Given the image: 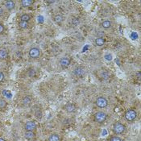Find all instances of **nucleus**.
<instances>
[{
  "mask_svg": "<svg viewBox=\"0 0 141 141\" xmlns=\"http://www.w3.org/2000/svg\"><path fill=\"white\" fill-rule=\"evenodd\" d=\"M20 19L21 21H24V22H28L30 19H31V16L28 14H23L20 17Z\"/></svg>",
  "mask_w": 141,
  "mask_h": 141,
  "instance_id": "nucleus-20",
  "label": "nucleus"
},
{
  "mask_svg": "<svg viewBox=\"0 0 141 141\" xmlns=\"http://www.w3.org/2000/svg\"><path fill=\"white\" fill-rule=\"evenodd\" d=\"M31 101H32L31 98L28 97V96H26V97H24V98H23V100H22V103H23V106L28 107V106L31 103Z\"/></svg>",
  "mask_w": 141,
  "mask_h": 141,
  "instance_id": "nucleus-15",
  "label": "nucleus"
},
{
  "mask_svg": "<svg viewBox=\"0 0 141 141\" xmlns=\"http://www.w3.org/2000/svg\"><path fill=\"white\" fill-rule=\"evenodd\" d=\"M41 54V51L40 48H38L36 47H33L30 50H29V53H28V55L32 59H37L39 58Z\"/></svg>",
  "mask_w": 141,
  "mask_h": 141,
  "instance_id": "nucleus-5",
  "label": "nucleus"
},
{
  "mask_svg": "<svg viewBox=\"0 0 141 141\" xmlns=\"http://www.w3.org/2000/svg\"><path fill=\"white\" fill-rule=\"evenodd\" d=\"M107 119V114L103 111H98L94 114V121L98 123H102Z\"/></svg>",
  "mask_w": 141,
  "mask_h": 141,
  "instance_id": "nucleus-1",
  "label": "nucleus"
},
{
  "mask_svg": "<svg viewBox=\"0 0 141 141\" xmlns=\"http://www.w3.org/2000/svg\"><path fill=\"white\" fill-rule=\"evenodd\" d=\"M19 28H22V29H26V28H28V26H29V23H28V22L20 21V22L19 23Z\"/></svg>",
  "mask_w": 141,
  "mask_h": 141,
  "instance_id": "nucleus-18",
  "label": "nucleus"
},
{
  "mask_svg": "<svg viewBox=\"0 0 141 141\" xmlns=\"http://www.w3.org/2000/svg\"><path fill=\"white\" fill-rule=\"evenodd\" d=\"M95 103L97 107H98L99 108H105L108 105V101L105 97H98L96 99Z\"/></svg>",
  "mask_w": 141,
  "mask_h": 141,
  "instance_id": "nucleus-6",
  "label": "nucleus"
},
{
  "mask_svg": "<svg viewBox=\"0 0 141 141\" xmlns=\"http://www.w3.org/2000/svg\"><path fill=\"white\" fill-rule=\"evenodd\" d=\"M73 75L76 77V78H83V77L86 73V70H85V67L79 66H77L73 69Z\"/></svg>",
  "mask_w": 141,
  "mask_h": 141,
  "instance_id": "nucleus-2",
  "label": "nucleus"
},
{
  "mask_svg": "<svg viewBox=\"0 0 141 141\" xmlns=\"http://www.w3.org/2000/svg\"><path fill=\"white\" fill-rule=\"evenodd\" d=\"M60 66L63 68V69H66V68H68L70 65V59L68 58V57H62L60 61Z\"/></svg>",
  "mask_w": 141,
  "mask_h": 141,
  "instance_id": "nucleus-8",
  "label": "nucleus"
},
{
  "mask_svg": "<svg viewBox=\"0 0 141 141\" xmlns=\"http://www.w3.org/2000/svg\"><path fill=\"white\" fill-rule=\"evenodd\" d=\"M54 20L56 23H61L62 21H63V16H61V15H57L55 17H54Z\"/></svg>",
  "mask_w": 141,
  "mask_h": 141,
  "instance_id": "nucleus-21",
  "label": "nucleus"
},
{
  "mask_svg": "<svg viewBox=\"0 0 141 141\" xmlns=\"http://www.w3.org/2000/svg\"><path fill=\"white\" fill-rule=\"evenodd\" d=\"M0 141H6L4 139H3V138H0Z\"/></svg>",
  "mask_w": 141,
  "mask_h": 141,
  "instance_id": "nucleus-27",
  "label": "nucleus"
},
{
  "mask_svg": "<svg viewBox=\"0 0 141 141\" xmlns=\"http://www.w3.org/2000/svg\"><path fill=\"white\" fill-rule=\"evenodd\" d=\"M35 116H36L37 119H41L42 118V112H41V110H36V112H35Z\"/></svg>",
  "mask_w": 141,
  "mask_h": 141,
  "instance_id": "nucleus-22",
  "label": "nucleus"
},
{
  "mask_svg": "<svg viewBox=\"0 0 141 141\" xmlns=\"http://www.w3.org/2000/svg\"><path fill=\"white\" fill-rule=\"evenodd\" d=\"M137 116V112L135 110H128L126 113H125V119L128 121V122H133Z\"/></svg>",
  "mask_w": 141,
  "mask_h": 141,
  "instance_id": "nucleus-4",
  "label": "nucleus"
},
{
  "mask_svg": "<svg viewBox=\"0 0 141 141\" xmlns=\"http://www.w3.org/2000/svg\"><path fill=\"white\" fill-rule=\"evenodd\" d=\"M109 141H122V139L119 138V136H113L110 139Z\"/></svg>",
  "mask_w": 141,
  "mask_h": 141,
  "instance_id": "nucleus-23",
  "label": "nucleus"
},
{
  "mask_svg": "<svg viewBox=\"0 0 141 141\" xmlns=\"http://www.w3.org/2000/svg\"><path fill=\"white\" fill-rule=\"evenodd\" d=\"M65 110L68 113H73L76 110V106L73 103H67L65 106Z\"/></svg>",
  "mask_w": 141,
  "mask_h": 141,
  "instance_id": "nucleus-10",
  "label": "nucleus"
},
{
  "mask_svg": "<svg viewBox=\"0 0 141 141\" xmlns=\"http://www.w3.org/2000/svg\"><path fill=\"white\" fill-rule=\"evenodd\" d=\"M4 79V74L3 72H0V82Z\"/></svg>",
  "mask_w": 141,
  "mask_h": 141,
  "instance_id": "nucleus-24",
  "label": "nucleus"
},
{
  "mask_svg": "<svg viewBox=\"0 0 141 141\" xmlns=\"http://www.w3.org/2000/svg\"><path fill=\"white\" fill-rule=\"evenodd\" d=\"M101 25L104 29H108L111 27V22L109 20H105L101 23Z\"/></svg>",
  "mask_w": 141,
  "mask_h": 141,
  "instance_id": "nucleus-17",
  "label": "nucleus"
},
{
  "mask_svg": "<svg viewBox=\"0 0 141 141\" xmlns=\"http://www.w3.org/2000/svg\"><path fill=\"white\" fill-rule=\"evenodd\" d=\"M126 130V127L125 126L121 123H114V127H113V132L114 134L116 135H120V134H123Z\"/></svg>",
  "mask_w": 141,
  "mask_h": 141,
  "instance_id": "nucleus-3",
  "label": "nucleus"
},
{
  "mask_svg": "<svg viewBox=\"0 0 141 141\" xmlns=\"http://www.w3.org/2000/svg\"><path fill=\"white\" fill-rule=\"evenodd\" d=\"M3 14H4V10L2 7H0V16H2Z\"/></svg>",
  "mask_w": 141,
  "mask_h": 141,
  "instance_id": "nucleus-26",
  "label": "nucleus"
},
{
  "mask_svg": "<svg viewBox=\"0 0 141 141\" xmlns=\"http://www.w3.org/2000/svg\"><path fill=\"white\" fill-rule=\"evenodd\" d=\"M94 43H95V44L97 46L101 47V46H102V45L105 44V40L102 39V37H98V38H97V39L95 40Z\"/></svg>",
  "mask_w": 141,
  "mask_h": 141,
  "instance_id": "nucleus-14",
  "label": "nucleus"
},
{
  "mask_svg": "<svg viewBox=\"0 0 141 141\" xmlns=\"http://www.w3.org/2000/svg\"><path fill=\"white\" fill-rule=\"evenodd\" d=\"M7 106V102L4 99H1L0 98V110H3Z\"/></svg>",
  "mask_w": 141,
  "mask_h": 141,
  "instance_id": "nucleus-19",
  "label": "nucleus"
},
{
  "mask_svg": "<svg viewBox=\"0 0 141 141\" xmlns=\"http://www.w3.org/2000/svg\"><path fill=\"white\" fill-rule=\"evenodd\" d=\"M60 136L57 134H52L48 139V141H60Z\"/></svg>",
  "mask_w": 141,
  "mask_h": 141,
  "instance_id": "nucleus-16",
  "label": "nucleus"
},
{
  "mask_svg": "<svg viewBox=\"0 0 141 141\" xmlns=\"http://www.w3.org/2000/svg\"><path fill=\"white\" fill-rule=\"evenodd\" d=\"M24 128L26 132H34L36 129V124L32 121H28L25 123Z\"/></svg>",
  "mask_w": 141,
  "mask_h": 141,
  "instance_id": "nucleus-7",
  "label": "nucleus"
},
{
  "mask_svg": "<svg viewBox=\"0 0 141 141\" xmlns=\"http://www.w3.org/2000/svg\"><path fill=\"white\" fill-rule=\"evenodd\" d=\"M8 57V51L5 48L0 49V60H6Z\"/></svg>",
  "mask_w": 141,
  "mask_h": 141,
  "instance_id": "nucleus-11",
  "label": "nucleus"
},
{
  "mask_svg": "<svg viewBox=\"0 0 141 141\" xmlns=\"http://www.w3.org/2000/svg\"><path fill=\"white\" fill-rule=\"evenodd\" d=\"M5 7L8 11H12L16 7V3L14 1H11V0H8L5 3Z\"/></svg>",
  "mask_w": 141,
  "mask_h": 141,
  "instance_id": "nucleus-9",
  "label": "nucleus"
},
{
  "mask_svg": "<svg viewBox=\"0 0 141 141\" xmlns=\"http://www.w3.org/2000/svg\"><path fill=\"white\" fill-rule=\"evenodd\" d=\"M36 135L33 132H26L24 133V138L27 139H32L33 138H35Z\"/></svg>",
  "mask_w": 141,
  "mask_h": 141,
  "instance_id": "nucleus-13",
  "label": "nucleus"
},
{
  "mask_svg": "<svg viewBox=\"0 0 141 141\" xmlns=\"http://www.w3.org/2000/svg\"><path fill=\"white\" fill-rule=\"evenodd\" d=\"M4 26L3 24H0V33H3L4 32Z\"/></svg>",
  "mask_w": 141,
  "mask_h": 141,
  "instance_id": "nucleus-25",
  "label": "nucleus"
},
{
  "mask_svg": "<svg viewBox=\"0 0 141 141\" xmlns=\"http://www.w3.org/2000/svg\"><path fill=\"white\" fill-rule=\"evenodd\" d=\"M20 3L23 7H29L34 3V1L33 0H22Z\"/></svg>",
  "mask_w": 141,
  "mask_h": 141,
  "instance_id": "nucleus-12",
  "label": "nucleus"
}]
</instances>
